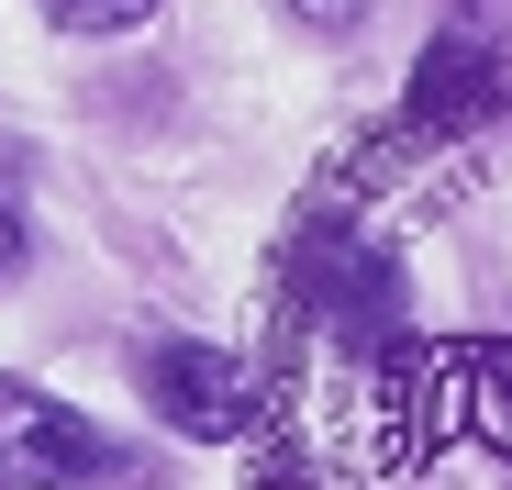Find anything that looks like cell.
I'll list each match as a JSON object with an SVG mask.
<instances>
[{"mask_svg": "<svg viewBox=\"0 0 512 490\" xmlns=\"http://www.w3.org/2000/svg\"><path fill=\"white\" fill-rule=\"evenodd\" d=\"M0 479H12V490H112L123 479V446L90 413H67L56 390L0 379Z\"/></svg>", "mask_w": 512, "mask_h": 490, "instance_id": "obj_1", "label": "cell"}, {"mask_svg": "<svg viewBox=\"0 0 512 490\" xmlns=\"http://www.w3.org/2000/svg\"><path fill=\"white\" fill-rule=\"evenodd\" d=\"M134 379H145V401H156L179 435H234V424L256 413L245 368H234L223 346H190V335H179V346H145V368H134Z\"/></svg>", "mask_w": 512, "mask_h": 490, "instance_id": "obj_2", "label": "cell"}, {"mask_svg": "<svg viewBox=\"0 0 512 490\" xmlns=\"http://www.w3.org/2000/svg\"><path fill=\"white\" fill-rule=\"evenodd\" d=\"M145 12H156V0H45V23H67V34H123Z\"/></svg>", "mask_w": 512, "mask_h": 490, "instance_id": "obj_3", "label": "cell"}, {"mask_svg": "<svg viewBox=\"0 0 512 490\" xmlns=\"http://www.w3.org/2000/svg\"><path fill=\"white\" fill-rule=\"evenodd\" d=\"M0 279H23V212L0 201Z\"/></svg>", "mask_w": 512, "mask_h": 490, "instance_id": "obj_5", "label": "cell"}, {"mask_svg": "<svg viewBox=\"0 0 512 490\" xmlns=\"http://www.w3.org/2000/svg\"><path fill=\"white\" fill-rule=\"evenodd\" d=\"M290 12H301V23H334V34H357V23L379 12V0H290Z\"/></svg>", "mask_w": 512, "mask_h": 490, "instance_id": "obj_4", "label": "cell"}]
</instances>
